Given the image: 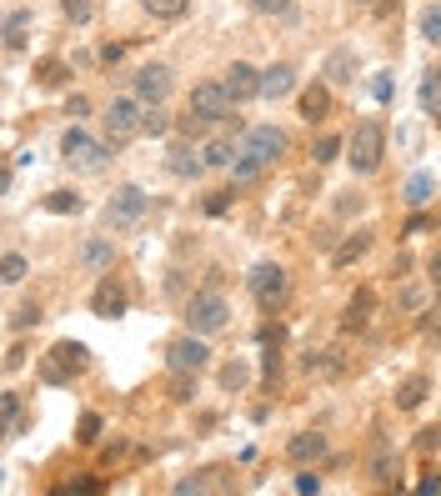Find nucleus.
<instances>
[{
	"label": "nucleus",
	"instance_id": "423d86ee",
	"mask_svg": "<svg viewBox=\"0 0 441 496\" xmlns=\"http://www.w3.org/2000/svg\"><path fill=\"white\" fill-rule=\"evenodd\" d=\"M231 90L221 86V80H206V86L191 90V115L196 121H231Z\"/></svg>",
	"mask_w": 441,
	"mask_h": 496
},
{
	"label": "nucleus",
	"instance_id": "a18cd8bd",
	"mask_svg": "<svg viewBox=\"0 0 441 496\" xmlns=\"http://www.w3.org/2000/svg\"><path fill=\"white\" fill-rule=\"evenodd\" d=\"M421 496H441V476H437V471H431L427 482H421Z\"/></svg>",
	"mask_w": 441,
	"mask_h": 496
},
{
	"label": "nucleus",
	"instance_id": "4be33fe9",
	"mask_svg": "<svg viewBox=\"0 0 441 496\" xmlns=\"http://www.w3.org/2000/svg\"><path fill=\"white\" fill-rule=\"evenodd\" d=\"M327 80H356V55L352 51H331V61H327Z\"/></svg>",
	"mask_w": 441,
	"mask_h": 496
},
{
	"label": "nucleus",
	"instance_id": "7c9ffc66",
	"mask_svg": "<svg viewBox=\"0 0 441 496\" xmlns=\"http://www.w3.org/2000/svg\"><path fill=\"white\" fill-rule=\"evenodd\" d=\"M421 36H427L431 46H441V5H427V11H421Z\"/></svg>",
	"mask_w": 441,
	"mask_h": 496
},
{
	"label": "nucleus",
	"instance_id": "f257e3e1",
	"mask_svg": "<svg viewBox=\"0 0 441 496\" xmlns=\"http://www.w3.org/2000/svg\"><path fill=\"white\" fill-rule=\"evenodd\" d=\"M381 156H386V130H381V121H361V126L352 130V140H346V161H352L356 176H371L381 165Z\"/></svg>",
	"mask_w": 441,
	"mask_h": 496
},
{
	"label": "nucleus",
	"instance_id": "473e14b6",
	"mask_svg": "<svg viewBox=\"0 0 441 496\" xmlns=\"http://www.w3.org/2000/svg\"><path fill=\"white\" fill-rule=\"evenodd\" d=\"M316 165H331V161H336V156H341V140L336 136H321V140H316Z\"/></svg>",
	"mask_w": 441,
	"mask_h": 496
},
{
	"label": "nucleus",
	"instance_id": "5701e85b",
	"mask_svg": "<svg viewBox=\"0 0 441 496\" xmlns=\"http://www.w3.org/2000/svg\"><path fill=\"white\" fill-rule=\"evenodd\" d=\"M0 421H5V436H21V396L15 391L0 396Z\"/></svg>",
	"mask_w": 441,
	"mask_h": 496
},
{
	"label": "nucleus",
	"instance_id": "412c9836",
	"mask_svg": "<svg viewBox=\"0 0 441 496\" xmlns=\"http://www.w3.org/2000/svg\"><path fill=\"white\" fill-rule=\"evenodd\" d=\"M26 30H30V11H11V15H5V46H11V51L26 46Z\"/></svg>",
	"mask_w": 441,
	"mask_h": 496
},
{
	"label": "nucleus",
	"instance_id": "e433bc0d",
	"mask_svg": "<svg viewBox=\"0 0 441 496\" xmlns=\"http://www.w3.org/2000/svg\"><path fill=\"white\" fill-rule=\"evenodd\" d=\"M40 80H46V86H61V80H65V65H61V61H40Z\"/></svg>",
	"mask_w": 441,
	"mask_h": 496
},
{
	"label": "nucleus",
	"instance_id": "dca6fc26",
	"mask_svg": "<svg viewBox=\"0 0 441 496\" xmlns=\"http://www.w3.org/2000/svg\"><path fill=\"white\" fill-rule=\"evenodd\" d=\"M371 311H377V296H371V291H356L352 301H346V316H341V326H346V331H366V326H371Z\"/></svg>",
	"mask_w": 441,
	"mask_h": 496
},
{
	"label": "nucleus",
	"instance_id": "6e6552de",
	"mask_svg": "<svg viewBox=\"0 0 441 496\" xmlns=\"http://www.w3.org/2000/svg\"><path fill=\"white\" fill-rule=\"evenodd\" d=\"M246 286H251V296H256L261 311H276V306L286 301V271L281 266H256L251 276H246Z\"/></svg>",
	"mask_w": 441,
	"mask_h": 496
},
{
	"label": "nucleus",
	"instance_id": "37998d69",
	"mask_svg": "<svg viewBox=\"0 0 441 496\" xmlns=\"http://www.w3.org/2000/svg\"><path fill=\"white\" fill-rule=\"evenodd\" d=\"M231 206V191H216L211 201H206V211H211V216H221V211H226Z\"/></svg>",
	"mask_w": 441,
	"mask_h": 496
},
{
	"label": "nucleus",
	"instance_id": "2eb2a0df",
	"mask_svg": "<svg viewBox=\"0 0 441 496\" xmlns=\"http://www.w3.org/2000/svg\"><path fill=\"white\" fill-rule=\"evenodd\" d=\"M296 90V71L291 65H271V71H261V96L266 101H281V96H291Z\"/></svg>",
	"mask_w": 441,
	"mask_h": 496
},
{
	"label": "nucleus",
	"instance_id": "c85d7f7f",
	"mask_svg": "<svg viewBox=\"0 0 441 496\" xmlns=\"http://www.w3.org/2000/svg\"><path fill=\"white\" fill-rule=\"evenodd\" d=\"M81 261L101 271V266H111V261H115V246H111V241H90L86 251H81Z\"/></svg>",
	"mask_w": 441,
	"mask_h": 496
},
{
	"label": "nucleus",
	"instance_id": "a19ab883",
	"mask_svg": "<svg viewBox=\"0 0 441 496\" xmlns=\"http://www.w3.org/2000/svg\"><path fill=\"white\" fill-rule=\"evenodd\" d=\"M165 126H171V121H165V115L151 105V115H146V136H165Z\"/></svg>",
	"mask_w": 441,
	"mask_h": 496
},
{
	"label": "nucleus",
	"instance_id": "2f4dec72",
	"mask_svg": "<svg viewBox=\"0 0 441 496\" xmlns=\"http://www.w3.org/2000/svg\"><path fill=\"white\" fill-rule=\"evenodd\" d=\"M196 396V371H176V382H171V401H191Z\"/></svg>",
	"mask_w": 441,
	"mask_h": 496
},
{
	"label": "nucleus",
	"instance_id": "c756f323",
	"mask_svg": "<svg viewBox=\"0 0 441 496\" xmlns=\"http://www.w3.org/2000/svg\"><path fill=\"white\" fill-rule=\"evenodd\" d=\"M0 281H5V286H21V281H26V256L5 251V261H0Z\"/></svg>",
	"mask_w": 441,
	"mask_h": 496
},
{
	"label": "nucleus",
	"instance_id": "ddd939ff",
	"mask_svg": "<svg viewBox=\"0 0 441 496\" xmlns=\"http://www.w3.org/2000/svg\"><path fill=\"white\" fill-rule=\"evenodd\" d=\"M90 306H96V316L115 321L121 311H126V286H121L115 276H106L101 286H96V296H90Z\"/></svg>",
	"mask_w": 441,
	"mask_h": 496
},
{
	"label": "nucleus",
	"instance_id": "72a5a7b5",
	"mask_svg": "<svg viewBox=\"0 0 441 496\" xmlns=\"http://www.w3.org/2000/svg\"><path fill=\"white\" fill-rule=\"evenodd\" d=\"M61 11L71 15L76 26H86V21H90V11H96V5H90V0H61Z\"/></svg>",
	"mask_w": 441,
	"mask_h": 496
},
{
	"label": "nucleus",
	"instance_id": "c9c22d12",
	"mask_svg": "<svg viewBox=\"0 0 441 496\" xmlns=\"http://www.w3.org/2000/svg\"><path fill=\"white\" fill-rule=\"evenodd\" d=\"M46 206H51V211H61V216H65V211H81V196H71V191H55Z\"/></svg>",
	"mask_w": 441,
	"mask_h": 496
},
{
	"label": "nucleus",
	"instance_id": "4468645a",
	"mask_svg": "<svg viewBox=\"0 0 441 496\" xmlns=\"http://www.w3.org/2000/svg\"><path fill=\"white\" fill-rule=\"evenodd\" d=\"M286 457L296 461V467H311V461L327 457V436H316V432H296L286 441Z\"/></svg>",
	"mask_w": 441,
	"mask_h": 496
},
{
	"label": "nucleus",
	"instance_id": "f8f14e48",
	"mask_svg": "<svg viewBox=\"0 0 441 496\" xmlns=\"http://www.w3.org/2000/svg\"><path fill=\"white\" fill-rule=\"evenodd\" d=\"M221 86L231 90V101H251V96H261V71H256V65H246V61H236L226 71V80H221Z\"/></svg>",
	"mask_w": 441,
	"mask_h": 496
},
{
	"label": "nucleus",
	"instance_id": "b1692460",
	"mask_svg": "<svg viewBox=\"0 0 441 496\" xmlns=\"http://www.w3.org/2000/svg\"><path fill=\"white\" fill-rule=\"evenodd\" d=\"M366 246H371V236H366V231H356L346 246H336V256H331V261H336V266H352L356 256H366Z\"/></svg>",
	"mask_w": 441,
	"mask_h": 496
},
{
	"label": "nucleus",
	"instance_id": "1a4fd4ad",
	"mask_svg": "<svg viewBox=\"0 0 441 496\" xmlns=\"http://www.w3.org/2000/svg\"><path fill=\"white\" fill-rule=\"evenodd\" d=\"M146 191L140 186H121V191L111 196V206H106V221H111L115 231H126V226H136L140 216H146Z\"/></svg>",
	"mask_w": 441,
	"mask_h": 496
},
{
	"label": "nucleus",
	"instance_id": "7ed1b4c3",
	"mask_svg": "<svg viewBox=\"0 0 441 496\" xmlns=\"http://www.w3.org/2000/svg\"><path fill=\"white\" fill-rule=\"evenodd\" d=\"M186 321H191V331H201V336H216V331L231 321V306H226V296L221 291H196L191 296V306H186Z\"/></svg>",
	"mask_w": 441,
	"mask_h": 496
},
{
	"label": "nucleus",
	"instance_id": "393cba45",
	"mask_svg": "<svg viewBox=\"0 0 441 496\" xmlns=\"http://www.w3.org/2000/svg\"><path fill=\"white\" fill-rule=\"evenodd\" d=\"M146 5V15H156V21H176V15H186L191 0H140Z\"/></svg>",
	"mask_w": 441,
	"mask_h": 496
},
{
	"label": "nucleus",
	"instance_id": "f3484780",
	"mask_svg": "<svg viewBox=\"0 0 441 496\" xmlns=\"http://www.w3.org/2000/svg\"><path fill=\"white\" fill-rule=\"evenodd\" d=\"M165 171H171V176H181V181H191V176H201V171H206V161L196 151H186V146H176V151L165 156Z\"/></svg>",
	"mask_w": 441,
	"mask_h": 496
},
{
	"label": "nucleus",
	"instance_id": "f704fd0d",
	"mask_svg": "<svg viewBox=\"0 0 441 496\" xmlns=\"http://www.w3.org/2000/svg\"><path fill=\"white\" fill-rule=\"evenodd\" d=\"M96 436H101V416H96V411H86V416H81V436H76V441L90 446Z\"/></svg>",
	"mask_w": 441,
	"mask_h": 496
},
{
	"label": "nucleus",
	"instance_id": "79ce46f5",
	"mask_svg": "<svg viewBox=\"0 0 441 496\" xmlns=\"http://www.w3.org/2000/svg\"><path fill=\"white\" fill-rule=\"evenodd\" d=\"M296 492H301V496L321 492V476H311V471H306V476H296Z\"/></svg>",
	"mask_w": 441,
	"mask_h": 496
},
{
	"label": "nucleus",
	"instance_id": "9d476101",
	"mask_svg": "<svg viewBox=\"0 0 441 496\" xmlns=\"http://www.w3.org/2000/svg\"><path fill=\"white\" fill-rule=\"evenodd\" d=\"M165 361H171V371H201L206 361H211V351H206V341H201V331H191V336L171 341Z\"/></svg>",
	"mask_w": 441,
	"mask_h": 496
},
{
	"label": "nucleus",
	"instance_id": "49530a36",
	"mask_svg": "<svg viewBox=\"0 0 441 496\" xmlns=\"http://www.w3.org/2000/svg\"><path fill=\"white\" fill-rule=\"evenodd\" d=\"M431 276H437V281H441V256H437V261H431Z\"/></svg>",
	"mask_w": 441,
	"mask_h": 496
},
{
	"label": "nucleus",
	"instance_id": "a878e982",
	"mask_svg": "<svg viewBox=\"0 0 441 496\" xmlns=\"http://www.w3.org/2000/svg\"><path fill=\"white\" fill-rule=\"evenodd\" d=\"M246 382H251V366H246V361H226V366H221V386H226V391H241Z\"/></svg>",
	"mask_w": 441,
	"mask_h": 496
},
{
	"label": "nucleus",
	"instance_id": "39448f33",
	"mask_svg": "<svg viewBox=\"0 0 441 496\" xmlns=\"http://www.w3.org/2000/svg\"><path fill=\"white\" fill-rule=\"evenodd\" d=\"M241 156L266 171V165H276L281 156H286V136H281L276 126H251V130H246V140H241Z\"/></svg>",
	"mask_w": 441,
	"mask_h": 496
},
{
	"label": "nucleus",
	"instance_id": "58836bf2",
	"mask_svg": "<svg viewBox=\"0 0 441 496\" xmlns=\"http://www.w3.org/2000/svg\"><path fill=\"white\" fill-rule=\"evenodd\" d=\"M251 5H256L261 15H286V11H291V0H251Z\"/></svg>",
	"mask_w": 441,
	"mask_h": 496
},
{
	"label": "nucleus",
	"instance_id": "aec40b11",
	"mask_svg": "<svg viewBox=\"0 0 441 496\" xmlns=\"http://www.w3.org/2000/svg\"><path fill=\"white\" fill-rule=\"evenodd\" d=\"M236 161H241V146L231 136H221V140L206 146V165H236Z\"/></svg>",
	"mask_w": 441,
	"mask_h": 496
},
{
	"label": "nucleus",
	"instance_id": "cd10ccee",
	"mask_svg": "<svg viewBox=\"0 0 441 496\" xmlns=\"http://www.w3.org/2000/svg\"><path fill=\"white\" fill-rule=\"evenodd\" d=\"M431 191H437V181H431V176H411V181H406V206H427Z\"/></svg>",
	"mask_w": 441,
	"mask_h": 496
},
{
	"label": "nucleus",
	"instance_id": "6ab92c4d",
	"mask_svg": "<svg viewBox=\"0 0 441 496\" xmlns=\"http://www.w3.org/2000/svg\"><path fill=\"white\" fill-rule=\"evenodd\" d=\"M427 391H431L427 376H406V382L396 386V407H402V411H416L421 401H427Z\"/></svg>",
	"mask_w": 441,
	"mask_h": 496
},
{
	"label": "nucleus",
	"instance_id": "de8ad7c7",
	"mask_svg": "<svg viewBox=\"0 0 441 496\" xmlns=\"http://www.w3.org/2000/svg\"><path fill=\"white\" fill-rule=\"evenodd\" d=\"M437 76H441V71H437Z\"/></svg>",
	"mask_w": 441,
	"mask_h": 496
},
{
	"label": "nucleus",
	"instance_id": "a211bd4d",
	"mask_svg": "<svg viewBox=\"0 0 441 496\" xmlns=\"http://www.w3.org/2000/svg\"><path fill=\"white\" fill-rule=\"evenodd\" d=\"M301 115H306V121H327V115H331V90L327 86L301 90Z\"/></svg>",
	"mask_w": 441,
	"mask_h": 496
},
{
	"label": "nucleus",
	"instance_id": "20e7f679",
	"mask_svg": "<svg viewBox=\"0 0 441 496\" xmlns=\"http://www.w3.org/2000/svg\"><path fill=\"white\" fill-rule=\"evenodd\" d=\"M140 130H146V115H140V105L131 101V96L106 105V136H111V146H126V140L140 136Z\"/></svg>",
	"mask_w": 441,
	"mask_h": 496
},
{
	"label": "nucleus",
	"instance_id": "0eeeda50",
	"mask_svg": "<svg viewBox=\"0 0 441 496\" xmlns=\"http://www.w3.org/2000/svg\"><path fill=\"white\" fill-rule=\"evenodd\" d=\"M61 156H65V165H76V171H101V165H106V151L81 126L61 136Z\"/></svg>",
	"mask_w": 441,
	"mask_h": 496
},
{
	"label": "nucleus",
	"instance_id": "c03bdc74",
	"mask_svg": "<svg viewBox=\"0 0 441 496\" xmlns=\"http://www.w3.org/2000/svg\"><path fill=\"white\" fill-rule=\"evenodd\" d=\"M21 361H26V351H21V346H11V351H5V371H21Z\"/></svg>",
	"mask_w": 441,
	"mask_h": 496
},
{
	"label": "nucleus",
	"instance_id": "f03ea898",
	"mask_svg": "<svg viewBox=\"0 0 441 496\" xmlns=\"http://www.w3.org/2000/svg\"><path fill=\"white\" fill-rule=\"evenodd\" d=\"M86 346L81 341H55L51 351H46V361H40V382H51V386H65L76 371H86Z\"/></svg>",
	"mask_w": 441,
	"mask_h": 496
},
{
	"label": "nucleus",
	"instance_id": "4c0bfd02",
	"mask_svg": "<svg viewBox=\"0 0 441 496\" xmlns=\"http://www.w3.org/2000/svg\"><path fill=\"white\" fill-rule=\"evenodd\" d=\"M36 321H40V306H21L11 326H15V331H30V326H36Z\"/></svg>",
	"mask_w": 441,
	"mask_h": 496
},
{
	"label": "nucleus",
	"instance_id": "bb28decb",
	"mask_svg": "<svg viewBox=\"0 0 441 496\" xmlns=\"http://www.w3.org/2000/svg\"><path fill=\"white\" fill-rule=\"evenodd\" d=\"M421 111H427V115H441V76H437V71L421 80Z\"/></svg>",
	"mask_w": 441,
	"mask_h": 496
},
{
	"label": "nucleus",
	"instance_id": "ea45409f",
	"mask_svg": "<svg viewBox=\"0 0 441 496\" xmlns=\"http://www.w3.org/2000/svg\"><path fill=\"white\" fill-rule=\"evenodd\" d=\"M256 176H261V165L241 156V161H236V181H241V186H246V181H256Z\"/></svg>",
	"mask_w": 441,
	"mask_h": 496
},
{
	"label": "nucleus",
	"instance_id": "9b49d317",
	"mask_svg": "<svg viewBox=\"0 0 441 496\" xmlns=\"http://www.w3.org/2000/svg\"><path fill=\"white\" fill-rule=\"evenodd\" d=\"M165 96H171V71H165V65H146V71H136V101L161 105Z\"/></svg>",
	"mask_w": 441,
	"mask_h": 496
}]
</instances>
